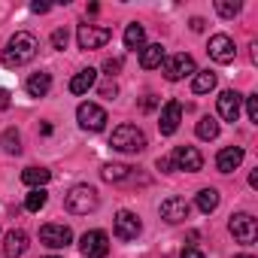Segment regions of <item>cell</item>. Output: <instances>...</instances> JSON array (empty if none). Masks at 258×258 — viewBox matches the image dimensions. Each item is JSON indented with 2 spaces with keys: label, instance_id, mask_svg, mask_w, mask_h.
I'll return each mask as SVG.
<instances>
[{
  "label": "cell",
  "instance_id": "4316f807",
  "mask_svg": "<svg viewBox=\"0 0 258 258\" xmlns=\"http://www.w3.org/2000/svg\"><path fill=\"white\" fill-rule=\"evenodd\" d=\"M46 201H49L46 188H31L28 198H25V210H28V213H40V210L46 207Z\"/></svg>",
  "mask_w": 258,
  "mask_h": 258
},
{
  "label": "cell",
  "instance_id": "ba28073f",
  "mask_svg": "<svg viewBox=\"0 0 258 258\" xmlns=\"http://www.w3.org/2000/svg\"><path fill=\"white\" fill-rule=\"evenodd\" d=\"M109 37H112V31L109 28H97V25H79V31H76L79 49H100V46L109 43Z\"/></svg>",
  "mask_w": 258,
  "mask_h": 258
},
{
  "label": "cell",
  "instance_id": "277c9868",
  "mask_svg": "<svg viewBox=\"0 0 258 258\" xmlns=\"http://www.w3.org/2000/svg\"><path fill=\"white\" fill-rule=\"evenodd\" d=\"M228 231L234 234L237 243L252 246L255 237H258V222H255V216H249V213H234L231 222H228Z\"/></svg>",
  "mask_w": 258,
  "mask_h": 258
},
{
  "label": "cell",
  "instance_id": "e0dca14e",
  "mask_svg": "<svg viewBox=\"0 0 258 258\" xmlns=\"http://www.w3.org/2000/svg\"><path fill=\"white\" fill-rule=\"evenodd\" d=\"M161 64H164V46L161 43H149L140 49V67L143 70H155Z\"/></svg>",
  "mask_w": 258,
  "mask_h": 258
},
{
  "label": "cell",
  "instance_id": "603a6c76",
  "mask_svg": "<svg viewBox=\"0 0 258 258\" xmlns=\"http://www.w3.org/2000/svg\"><path fill=\"white\" fill-rule=\"evenodd\" d=\"M0 146H4L7 155H19L22 152V134L16 131V127H7V131L0 134Z\"/></svg>",
  "mask_w": 258,
  "mask_h": 258
},
{
  "label": "cell",
  "instance_id": "3957f363",
  "mask_svg": "<svg viewBox=\"0 0 258 258\" xmlns=\"http://www.w3.org/2000/svg\"><path fill=\"white\" fill-rule=\"evenodd\" d=\"M97 204H100V198H97V191H94L91 185H73V188L64 195V207H67L73 216H88V213L97 210Z\"/></svg>",
  "mask_w": 258,
  "mask_h": 258
},
{
  "label": "cell",
  "instance_id": "d6a6232c",
  "mask_svg": "<svg viewBox=\"0 0 258 258\" xmlns=\"http://www.w3.org/2000/svg\"><path fill=\"white\" fill-rule=\"evenodd\" d=\"M179 258H204V252H201L198 246H185V249L179 252Z\"/></svg>",
  "mask_w": 258,
  "mask_h": 258
},
{
  "label": "cell",
  "instance_id": "74e56055",
  "mask_svg": "<svg viewBox=\"0 0 258 258\" xmlns=\"http://www.w3.org/2000/svg\"><path fill=\"white\" fill-rule=\"evenodd\" d=\"M10 106V91H4V88H0V112H4Z\"/></svg>",
  "mask_w": 258,
  "mask_h": 258
},
{
  "label": "cell",
  "instance_id": "52a82bcc",
  "mask_svg": "<svg viewBox=\"0 0 258 258\" xmlns=\"http://www.w3.org/2000/svg\"><path fill=\"white\" fill-rule=\"evenodd\" d=\"M79 252L85 258H103V255H109V237L103 231H85L79 237Z\"/></svg>",
  "mask_w": 258,
  "mask_h": 258
},
{
  "label": "cell",
  "instance_id": "484cf974",
  "mask_svg": "<svg viewBox=\"0 0 258 258\" xmlns=\"http://www.w3.org/2000/svg\"><path fill=\"white\" fill-rule=\"evenodd\" d=\"M216 207H219V191H216V188H201V191H198V210L210 216Z\"/></svg>",
  "mask_w": 258,
  "mask_h": 258
},
{
  "label": "cell",
  "instance_id": "60d3db41",
  "mask_svg": "<svg viewBox=\"0 0 258 258\" xmlns=\"http://www.w3.org/2000/svg\"><path fill=\"white\" fill-rule=\"evenodd\" d=\"M237 258H252V255H237Z\"/></svg>",
  "mask_w": 258,
  "mask_h": 258
},
{
  "label": "cell",
  "instance_id": "ffe728a7",
  "mask_svg": "<svg viewBox=\"0 0 258 258\" xmlns=\"http://www.w3.org/2000/svg\"><path fill=\"white\" fill-rule=\"evenodd\" d=\"M49 179H52V170H46V167H25L22 170V182L31 188H43V185H49Z\"/></svg>",
  "mask_w": 258,
  "mask_h": 258
},
{
  "label": "cell",
  "instance_id": "f1b7e54d",
  "mask_svg": "<svg viewBox=\"0 0 258 258\" xmlns=\"http://www.w3.org/2000/svg\"><path fill=\"white\" fill-rule=\"evenodd\" d=\"M216 13L222 19H234V16H240V4L237 0H216Z\"/></svg>",
  "mask_w": 258,
  "mask_h": 258
},
{
  "label": "cell",
  "instance_id": "cb8c5ba5",
  "mask_svg": "<svg viewBox=\"0 0 258 258\" xmlns=\"http://www.w3.org/2000/svg\"><path fill=\"white\" fill-rule=\"evenodd\" d=\"M100 176L106 182H124V179H131V167H127V164H103Z\"/></svg>",
  "mask_w": 258,
  "mask_h": 258
},
{
  "label": "cell",
  "instance_id": "d4e9b609",
  "mask_svg": "<svg viewBox=\"0 0 258 258\" xmlns=\"http://www.w3.org/2000/svg\"><path fill=\"white\" fill-rule=\"evenodd\" d=\"M213 88H216V73H210V70L195 73V82H191V91L195 94H210Z\"/></svg>",
  "mask_w": 258,
  "mask_h": 258
},
{
  "label": "cell",
  "instance_id": "5b68a950",
  "mask_svg": "<svg viewBox=\"0 0 258 258\" xmlns=\"http://www.w3.org/2000/svg\"><path fill=\"white\" fill-rule=\"evenodd\" d=\"M76 118H79V127H82V131H91V134L103 131L106 121H109V118H106V109L97 106V103H79Z\"/></svg>",
  "mask_w": 258,
  "mask_h": 258
},
{
  "label": "cell",
  "instance_id": "7402d4cb",
  "mask_svg": "<svg viewBox=\"0 0 258 258\" xmlns=\"http://www.w3.org/2000/svg\"><path fill=\"white\" fill-rule=\"evenodd\" d=\"M25 88H28V94H31V97H46V94H49V88H52V76H49V73H34V76L28 79V85H25Z\"/></svg>",
  "mask_w": 258,
  "mask_h": 258
},
{
  "label": "cell",
  "instance_id": "83f0119b",
  "mask_svg": "<svg viewBox=\"0 0 258 258\" xmlns=\"http://www.w3.org/2000/svg\"><path fill=\"white\" fill-rule=\"evenodd\" d=\"M198 137H201V140H216V137H219V121H216L213 115H204V118L198 121Z\"/></svg>",
  "mask_w": 258,
  "mask_h": 258
},
{
  "label": "cell",
  "instance_id": "f35d334b",
  "mask_svg": "<svg viewBox=\"0 0 258 258\" xmlns=\"http://www.w3.org/2000/svg\"><path fill=\"white\" fill-rule=\"evenodd\" d=\"M143 109H146V112H149V109H155V97H152V94H146V97H143Z\"/></svg>",
  "mask_w": 258,
  "mask_h": 258
},
{
  "label": "cell",
  "instance_id": "8992f818",
  "mask_svg": "<svg viewBox=\"0 0 258 258\" xmlns=\"http://www.w3.org/2000/svg\"><path fill=\"white\" fill-rule=\"evenodd\" d=\"M161 67H164V76H167L170 82H179V79H185V76H195V73H198L195 58H191V55H185V52L164 58V64H161Z\"/></svg>",
  "mask_w": 258,
  "mask_h": 258
},
{
  "label": "cell",
  "instance_id": "ac0fdd59",
  "mask_svg": "<svg viewBox=\"0 0 258 258\" xmlns=\"http://www.w3.org/2000/svg\"><path fill=\"white\" fill-rule=\"evenodd\" d=\"M28 249V234L25 231H10L7 240H4V255L7 258H22Z\"/></svg>",
  "mask_w": 258,
  "mask_h": 258
},
{
  "label": "cell",
  "instance_id": "5bb4252c",
  "mask_svg": "<svg viewBox=\"0 0 258 258\" xmlns=\"http://www.w3.org/2000/svg\"><path fill=\"white\" fill-rule=\"evenodd\" d=\"M179 121H182V103H179V100H167V103H164V109H161L158 131H161L164 137H170V134H176Z\"/></svg>",
  "mask_w": 258,
  "mask_h": 258
},
{
  "label": "cell",
  "instance_id": "e575fe53",
  "mask_svg": "<svg viewBox=\"0 0 258 258\" xmlns=\"http://www.w3.org/2000/svg\"><path fill=\"white\" fill-rule=\"evenodd\" d=\"M52 7L49 4H40V0H37V4H31V13H37V16H43V13H49Z\"/></svg>",
  "mask_w": 258,
  "mask_h": 258
},
{
  "label": "cell",
  "instance_id": "8fae6325",
  "mask_svg": "<svg viewBox=\"0 0 258 258\" xmlns=\"http://www.w3.org/2000/svg\"><path fill=\"white\" fill-rule=\"evenodd\" d=\"M112 228H115V237H118V240H137V237H140V231H143L140 219H137L131 210H118V213H115Z\"/></svg>",
  "mask_w": 258,
  "mask_h": 258
},
{
  "label": "cell",
  "instance_id": "2e32d148",
  "mask_svg": "<svg viewBox=\"0 0 258 258\" xmlns=\"http://www.w3.org/2000/svg\"><path fill=\"white\" fill-rule=\"evenodd\" d=\"M240 164H243V149H240V146H225V149L216 155L219 173H234Z\"/></svg>",
  "mask_w": 258,
  "mask_h": 258
},
{
  "label": "cell",
  "instance_id": "d6986e66",
  "mask_svg": "<svg viewBox=\"0 0 258 258\" xmlns=\"http://www.w3.org/2000/svg\"><path fill=\"white\" fill-rule=\"evenodd\" d=\"M94 82H97V70H79L73 79H70V91L73 94H88L91 88H94Z\"/></svg>",
  "mask_w": 258,
  "mask_h": 258
},
{
  "label": "cell",
  "instance_id": "836d02e7",
  "mask_svg": "<svg viewBox=\"0 0 258 258\" xmlns=\"http://www.w3.org/2000/svg\"><path fill=\"white\" fill-rule=\"evenodd\" d=\"M155 167H158V170H164V173H170V170H173V161H170V155L158 158V161H155Z\"/></svg>",
  "mask_w": 258,
  "mask_h": 258
},
{
  "label": "cell",
  "instance_id": "9c48e42d",
  "mask_svg": "<svg viewBox=\"0 0 258 258\" xmlns=\"http://www.w3.org/2000/svg\"><path fill=\"white\" fill-rule=\"evenodd\" d=\"M170 161H173V170H185V173H198L204 167V155L195 146H176Z\"/></svg>",
  "mask_w": 258,
  "mask_h": 258
},
{
  "label": "cell",
  "instance_id": "b9f144b4",
  "mask_svg": "<svg viewBox=\"0 0 258 258\" xmlns=\"http://www.w3.org/2000/svg\"><path fill=\"white\" fill-rule=\"evenodd\" d=\"M46 258H58V255H46Z\"/></svg>",
  "mask_w": 258,
  "mask_h": 258
},
{
  "label": "cell",
  "instance_id": "4fadbf2b",
  "mask_svg": "<svg viewBox=\"0 0 258 258\" xmlns=\"http://www.w3.org/2000/svg\"><path fill=\"white\" fill-rule=\"evenodd\" d=\"M158 213H161V219H164V222L179 225V222H185V219H188L191 207H188V201H182V198H167V201H161Z\"/></svg>",
  "mask_w": 258,
  "mask_h": 258
},
{
  "label": "cell",
  "instance_id": "8d00e7d4",
  "mask_svg": "<svg viewBox=\"0 0 258 258\" xmlns=\"http://www.w3.org/2000/svg\"><path fill=\"white\" fill-rule=\"evenodd\" d=\"M115 91H118V88H115V82H112V85H103V88H100V94H103V97H109V100L115 97Z\"/></svg>",
  "mask_w": 258,
  "mask_h": 258
},
{
  "label": "cell",
  "instance_id": "30bf717a",
  "mask_svg": "<svg viewBox=\"0 0 258 258\" xmlns=\"http://www.w3.org/2000/svg\"><path fill=\"white\" fill-rule=\"evenodd\" d=\"M40 243L43 246H49V249H67L70 243H73V231L67 228V225H43L40 228Z\"/></svg>",
  "mask_w": 258,
  "mask_h": 258
},
{
  "label": "cell",
  "instance_id": "4dcf8cb0",
  "mask_svg": "<svg viewBox=\"0 0 258 258\" xmlns=\"http://www.w3.org/2000/svg\"><path fill=\"white\" fill-rule=\"evenodd\" d=\"M67 40H70V34H67L64 28H58V31L52 34V46H55V49H67Z\"/></svg>",
  "mask_w": 258,
  "mask_h": 258
},
{
  "label": "cell",
  "instance_id": "1f68e13d",
  "mask_svg": "<svg viewBox=\"0 0 258 258\" xmlns=\"http://www.w3.org/2000/svg\"><path fill=\"white\" fill-rule=\"evenodd\" d=\"M103 70H106V76H115V73L121 70V58H109V61L103 64Z\"/></svg>",
  "mask_w": 258,
  "mask_h": 258
},
{
  "label": "cell",
  "instance_id": "44dd1931",
  "mask_svg": "<svg viewBox=\"0 0 258 258\" xmlns=\"http://www.w3.org/2000/svg\"><path fill=\"white\" fill-rule=\"evenodd\" d=\"M146 46V28L143 25H137V22H131L124 28V49H143Z\"/></svg>",
  "mask_w": 258,
  "mask_h": 258
},
{
  "label": "cell",
  "instance_id": "ab89813d",
  "mask_svg": "<svg viewBox=\"0 0 258 258\" xmlns=\"http://www.w3.org/2000/svg\"><path fill=\"white\" fill-rule=\"evenodd\" d=\"M249 185H252V188H258V170H252V176H249Z\"/></svg>",
  "mask_w": 258,
  "mask_h": 258
},
{
  "label": "cell",
  "instance_id": "f546056e",
  "mask_svg": "<svg viewBox=\"0 0 258 258\" xmlns=\"http://www.w3.org/2000/svg\"><path fill=\"white\" fill-rule=\"evenodd\" d=\"M246 100V115H249V121H258V94H249V97H243Z\"/></svg>",
  "mask_w": 258,
  "mask_h": 258
},
{
  "label": "cell",
  "instance_id": "7c38bea8",
  "mask_svg": "<svg viewBox=\"0 0 258 258\" xmlns=\"http://www.w3.org/2000/svg\"><path fill=\"white\" fill-rule=\"evenodd\" d=\"M207 52H210V58L219 61V64H231V61L237 58V46H234V40H231L228 34H216V37H210Z\"/></svg>",
  "mask_w": 258,
  "mask_h": 258
},
{
  "label": "cell",
  "instance_id": "7a4b0ae2",
  "mask_svg": "<svg viewBox=\"0 0 258 258\" xmlns=\"http://www.w3.org/2000/svg\"><path fill=\"white\" fill-rule=\"evenodd\" d=\"M109 146L118 149V152H127V155H137V152L146 149V134L137 124H118L109 137Z\"/></svg>",
  "mask_w": 258,
  "mask_h": 258
},
{
  "label": "cell",
  "instance_id": "9a60e30c",
  "mask_svg": "<svg viewBox=\"0 0 258 258\" xmlns=\"http://www.w3.org/2000/svg\"><path fill=\"white\" fill-rule=\"evenodd\" d=\"M216 106H219V115H222L225 121H237V118H240V106H243V97H240L237 91H222Z\"/></svg>",
  "mask_w": 258,
  "mask_h": 258
},
{
  "label": "cell",
  "instance_id": "6da1fadb",
  "mask_svg": "<svg viewBox=\"0 0 258 258\" xmlns=\"http://www.w3.org/2000/svg\"><path fill=\"white\" fill-rule=\"evenodd\" d=\"M37 49H40V43H37V37L34 34H28V31H19L16 37H10V43H7V49H4V67L7 70H16V67H25V64H31L34 58H37Z\"/></svg>",
  "mask_w": 258,
  "mask_h": 258
},
{
  "label": "cell",
  "instance_id": "d590c367",
  "mask_svg": "<svg viewBox=\"0 0 258 258\" xmlns=\"http://www.w3.org/2000/svg\"><path fill=\"white\" fill-rule=\"evenodd\" d=\"M188 25H191V31H195V34H201V31L207 28V22H204V19H198V16H195V19H191Z\"/></svg>",
  "mask_w": 258,
  "mask_h": 258
}]
</instances>
